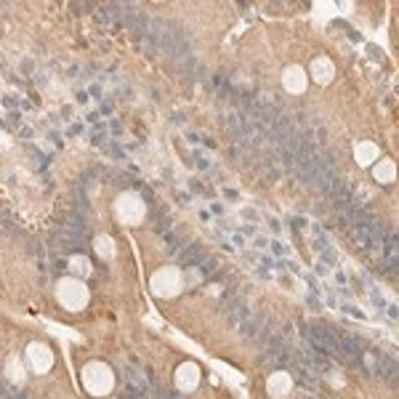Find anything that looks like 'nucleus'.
<instances>
[{"label":"nucleus","mask_w":399,"mask_h":399,"mask_svg":"<svg viewBox=\"0 0 399 399\" xmlns=\"http://www.w3.org/2000/svg\"><path fill=\"white\" fill-rule=\"evenodd\" d=\"M285 86H288V91H293V94H301L306 88V75H303L301 67H290L285 72Z\"/></svg>","instance_id":"obj_1"},{"label":"nucleus","mask_w":399,"mask_h":399,"mask_svg":"<svg viewBox=\"0 0 399 399\" xmlns=\"http://www.w3.org/2000/svg\"><path fill=\"white\" fill-rule=\"evenodd\" d=\"M29 354H32V362H35V370L37 373H43V370H48L51 367V351L40 346V343H35L32 349H29Z\"/></svg>","instance_id":"obj_2"},{"label":"nucleus","mask_w":399,"mask_h":399,"mask_svg":"<svg viewBox=\"0 0 399 399\" xmlns=\"http://www.w3.org/2000/svg\"><path fill=\"white\" fill-rule=\"evenodd\" d=\"M288 389H290V378L285 373H274L272 375V381H269V394L272 397H282V394H288Z\"/></svg>","instance_id":"obj_3"},{"label":"nucleus","mask_w":399,"mask_h":399,"mask_svg":"<svg viewBox=\"0 0 399 399\" xmlns=\"http://www.w3.org/2000/svg\"><path fill=\"white\" fill-rule=\"evenodd\" d=\"M311 72H314V78H317V83H330V78H333V67H330L327 59H314Z\"/></svg>","instance_id":"obj_4"},{"label":"nucleus","mask_w":399,"mask_h":399,"mask_svg":"<svg viewBox=\"0 0 399 399\" xmlns=\"http://www.w3.org/2000/svg\"><path fill=\"white\" fill-rule=\"evenodd\" d=\"M181 389H195L197 386V378H200V370H197V365H184L181 367Z\"/></svg>","instance_id":"obj_5"},{"label":"nucleus","mask_w":399,"mask_h":399,"mask_svg":"<svg viewBox=\"0 0 399 399\" xmlns=\"http://www.w3.org/2000/svg\"><path fill=\"white\" fill-rule=\"evenodd\" d=\"M378 375H386L389 381L397 378V365L391 357H378Z\"/></svg>","instance_id":"obj_6"},{"label":"nucleus","mask_w":399,"mask_h":399,"mask_svg":"<svg viewBox=\"0 0 399 399\" xmlns=\"http://www.w3.org/2000/svg\"><path fill=\"white\" fill-rule=\"evenodd\" d=\"M375 155H378V149H375L370 141H365V144H359V147H357V160H359L362 165H365V163H370V160H373Z\"/></svg>","instance_id":"obj_7"},{"label":"nucleus","mask_w":399,"mask_h":399,"mask_svg":"<svg viewBox=\"0 0 399 399\" xmlns=\"http://www.w3.org/2000/svg\"><path fill=\"white\" fill-rule=\"evenodd\" d=\"M375 179H378V181H391V179H394V168H391L389 160H383V163L375 168Z\"/></svg>","instance_id":"obj_8"},{"label":"nucleus","mask_w":399,"mask_h":399,"mask_svg":"<svg viewBox=\"0 0 399 399\" xmlns=\"http://www.w3.org/2000/svg\"><path fill=\"white\" fill-rule=\"evenodd\" d=\"M72 269H75V274H91V264H88V258H72Z\"/></svg>","instance_id":"obj_9"},{"label":"nucleus","mask_w":399,"mask_h":399,"mask_svg":"<svg viewBox=\"0 0 399 399\" xmlns=\"http://www.w3.org/2000/svg\"><path fill=\"white\" fill-rule=\"evenodd\" d=\"M99 256H101V258L112 256V242L109 240H99Z\"/></svg>","instance_id":"obj_10"}]
</instances>
